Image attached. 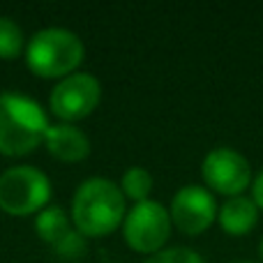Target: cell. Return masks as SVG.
I'll list each match as a JSON object with an SVG mask.
<instances>
[{
    "mask_svg": "<svg viewBox=\"0 0 263 263\" xmlns=\"http://www.w3.org/2000/svg\"><path fill=\"white\" fill-rule=\"evenodd\" d=\"M125 194L109 178H88L72 196V224L81 236H109L125 222Z\"/></svg>",
    "mask_w": 263,
    "mask_h": 263,
    "instance_id": "1",
    "label": "cell"
},
{
    "mask_svg": "<svg viewBox=\"0 0 263 263\" xmlns=\"http://www.w3.org/2000/svg\"><path fill=\"white\" fill-rule=\"evenodd\" d=\"M49 118L40 102L23 92H0V153L9 157L28 155L44 141Z\"/></svg>",
    "mask_w": 263,
    "mask_h": 263,
    "instance_id": "2",
    "label": "cell"
},
{
    "mask_svg": "<svg viewBox=\"0 0 263 263\" xmlns=\"http://www.w3.org/2000/svg\"><path fill=\"white\" fill-rule=\"evenodd\" d=\"M83 42L69 28L49 26L37 30L26 46V63L37 77L63 79L74 74L83 60Z\"/></svg>",
    "mask_w": 263,
    "mask_h": 263,
    "instance_id": "3",
    "label": "cell"
},
{
    "mask_svg": "<svg viewBox=\"0 0 263 263\" xmlns=\"http://www.w3.org/2000/svg\"><path fill=\"white\" fill-rule=\"evenodd\" d=\"M51 180L35 166H9L0 173V208L9 215H32L46 208Z\"/></svg>",
    "mask_w": 263,
    "mask_h": 263,
    "instance_id": "4",
    "label": "cell"
},
{
    "mask_svg": "<svg viewBox=\"0 0 263 263\" xmlns=\"http://www.w3.org/2000/svg\"><path fill=\"white\" fill-rule=\"evenodd\" d=\"M171 215L164 208V203L153 199L139 201L125 215V242L141 254H157L166 245L168 236H171Z\"/></svg>",
    "mask_w": 263,
    "mask_h": 263,
    "instance_id": "5",
    "label": "cell"
},
{
    "mask_svg": "<svg viewBox=\"0 0 263 263\" xmlns=\"http://www.w3.org/2000/svg\"><path fill=\"white\" fill-rule=\"evenodd\" d=\"M102 97V86L92 74L74 72L58 79L49 97L51 111L58 116L63 123H74L95 111Z\"/></svg>",
    "mask_w": 263,
    "mask_h": 263,
    "instance_id": "6",
    "label": "cell"
},
{
    "mask_svg": "<svg viewBox=\"0 0 263 263\" xmlns=\"http://www.w3.org/2000/svg\"><path fill=\"white\" fill-rule=\"evenodd\" d=\"M201 176L205 185L227 196H240L252 185V166L242 153L227 145L213 148L203 157Z\"/></svg>",
    "mask_w": 263,
    "mask_h": 263,
    "instance_id": "7",
    "label": "cell"
},
{
    "mask_svg": "<svg viewBox=\"0 0 263 263\" xmlns=\"http://www.w3.org/2000/svg\"><path fill=\"white\" fill-rule=\"evenodd\" d=\"M217 201L205 187L185 185L173 194L168 215H171V222L182 233L199 236L217 219Z\"/></svg>",
    "mask_w": 263,
    "mask_h": 263,
    "instance_id": "8",
    "label": "cell"
},
{
    "mask_svg": "<svg viewBox=\"0 0 263 263\" xmlns=\"http://www.w3.org/2000/svg\"><path fill=\"white\" fill-rule=\"evenodd\" d=\"M35 231L65 259H79L86 252L83 236L77 229H72V217H67V213L58 205H46L37 213Z\"/></svg>",
    "mask_w": 263,
    "mask_h": 263,
    "instance_id": "9",
    "label": "cell"
},
{
    "mask_svg": "<svg viewBox=\"0 0 263 263\" xmlns=\"http://www.w3.org/2000/svg\"><path fill=\"white\" fill-rule=\"evenodd\" d=\"M49 153L60 162H81L90 153V139L83 129L72 123H55L49 125L44 136Z\"/></svg>",
    "mask_w": 263,
    "mask_h": 263,
    "instance_id": "10",
    "label": "cell"
},
{
    "mask_svg": "<svg viewBox=\"0 0 263 263\" xmlns=\"http://www.w3.org/2000/svg\"><path fill=\"white\" fill-rule=\"evenodd\" d=\"M259 219V205L254 199L240 194V196H229L217 210V222L231 236H242V233L252 231Z\"/></svg>",
    "mask_w": 263,
    "mask_h": 263,
    "instance_id": "11",
    "label": "cell"
},
{
    "mask_svg": "<svg viewBox=\"0 0 263 263\" xmlns=\"http://www.w3.org/2000/svg\"><path fill=\"white\" fill-rule=\"evenodd\" d=\"M120 190H123L125 199H132V201H136V203L145 201L150 196V190H153V176H150V171L143 166H129L127 171L123 173Z\"/></svg>",
    "mask_w": 263,
    "mask_h": 263,
    "instance_id": "12",
    "label": "cell"
},
{
    "mask_svg": "<svg viewBox=\"0 0 263 263\" xmlns=\"http://www.w3.org/2000/svg\"><path fill=\"white\" fill-rule=\"evenodd\" d=\"M23 49V30L14 18L0 16V58L12 60Z\"/></svg>",
    "mask_w": 263,
    "mask_h": 263,
    "instance_id": "13",
    "label": "cell"
},
{
    "mask_svg": "<svg viewBox=\"0 0 263 263\" xmlns=\"http://www.w3.org/2000/svg\"><path fill=\"white\" fill-rule=\"evenodd\" d=\"M143 263H205L199 252L190 250V247H166V250L150 254V259Z\"/></svg>",
    "mask_w": 263,
    "mask_h": 263,
    "instance_id": "14",
    "label": "cell"
},
{
    "mask_svg": "<svg viewBox=\"0 0 263 263\" xmlns=\"http://www.w3.org/2000/svg\"><path fill=\"white\" fill-rule=\"evenodd\" d=\"M252 199H254V203L263 210V171L252 180Z\"/></svg>",
    "mask_w": 263,
    "mask_h": 263,
    "instance_id": "15",
    "label": "cell"
},
{
    "mask_svg": "<svg viewBox=\"0 0 263 263\" xmlns=\"http://www.w3.org/2000/svg\"><path fill=\"white\" fill-rule=\"evenodd\" d=\"M259 252H261V256H263V238H261V242H259Z\"/></svg>",
    "mask_w": 263,
    "mask_h": 263,
    "instance_id": "16",
    "label": "cell"
},
{
    "mask_svg": "<svg viewBox=\"0 0 263 263\" xmlns=\"http://www.w3.org/2000/svg\"><path fill=\"white\" fill-rule=\"evenodd\" d=\"M238 263H245V261H238Z\"/></svg>",
    "mask_w": 263,
    "mask_h": 263,
    "instance_id": "17",
    "label": "cell"
}]
</instances>
